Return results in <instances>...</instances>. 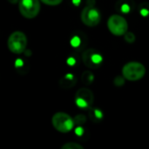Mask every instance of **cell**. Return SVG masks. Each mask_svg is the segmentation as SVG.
Wrapping results in <instances>:
<instances>
[{
    "label": "cell",
    "instance_id": "cell-1",
    "mask_svg": "<svg viewBox=\"0 0 149 149\" xmlns=\"http://www.w3.org/2000/svg\"><path fill=\"white\" fill-rule=\"evenodd\" d=\"M52 123L57 131L63 134H66L72 131L75 125L74 120L69 114L63 112L56 113L52 116Z\"/></svg>",
    "mask_w": 149,
    "mask_h": 149
},
{
    "label": "cell",
    "instance_id": "cell-2",
    "mask_svg": "<svg viewBox=\"0 0 149 149\" xmlns=\"http://www.w3.org/2000/svg\"><path fill=\"white\" fill-rule=\"evenodd\" d=\"M146 74L145 66L140 62L127 63L122 68V75L129 81H137L141 79Z\"/></svg>",
    "mask_w": 149,
    "mask_h": 149
},
{
    "label": "cell",
    "instance_id": "cell-3",
    "mask_svg": "<svg viewBox=\"0 0 149 149\" xmlns=\"http://www.w3.org/2000/svg\"><path fill=\"white\" fill-rule=\"evenodd\" d=\"M9 50L15 54L23 53L27 46V38L22 31H17L12 32L7 41Z\"/></svg>",
    "mask_w": 149,
    "mask_h": 149
},
{
    "label": "cell",
    "instance_id": "cell-4",
    "mask_svg": "<svg viewBox=\"0 0 149 149\" xmlns=\"http://www.w3.org/2000/svg\"><path fill=\"white\" fill-rule=\"evenodd\" d=\"M107 27L112 34L115 36H123L127 32L128 24L124 17L115 14L108 18Z\"/></svg>",
    "mask_w": 149,
    "mask_h": 149
},
{
    "label": "cell",
    "instance_id": "cell-5",
    "mask_svg": "<svg viewBox=\"0 0 149 149\" xmlns=\"http://www.w3.org/2000/svg\"><path fill=\"white\" fill-rule=\"evenodd\" d=\"M18 9L21 15L28 19L34 18L40 11L39 0H20L18 2Z\"/></svg>",
    "mask_w": 149,
    "mask_h": 149
},
{
    "label": "cell",
    "instance_id": "cell-6",
    "mask_svg": "<svg viewBox=\"0 0 149 149\" xmlns=\"http://www.w3.org/2000/svg\"><path fill=\"white\" fill-rule=\"evenodd\" d=\"M80 17L84 24L89 27H93L100 24L101 15L98 9L94 8L93 5H88L82 10Z\"/></svg>",
    "mask_w": 149,
    "mask_h": 149
},
{
    "label": "cell",
    "instance_id": "cell-7",
    "mask_svg": "<svg viewBox=\"0 0 149 149\" xmlns=\"http://www.w3.org/2000/svg\"><path fill=\"white\" fill-rule=\"evenodd\" d=\"M82 59L84 64L91 69H97L100 67L103 63V56L98 50L93 48L85 51Z\"/></svg>",
    "mask_w": 149,
    "mask_h": 149
},
{
    "label": "cell",
    "instance_id": "cell-8",
    "mask_svg": "<svg viewBox=\"0 0 149 149\" xmlns=\"http://www.w3.org/2000/svg\"><path fill=\"white\" fill-rule=\"evenodd\" d=\"M94 96L93 92L88 88H80L75 95V104L82 109L91 108L93 104Z\"/></svg>",
    "mask_w": 149,
    "mask_h": 149
},
{
    "label": "cell",
    "instance_id": "cell-9",
    "mask_svg": "<svg viewBox=\"0 0 149 149\" xmlns=\"http://www.w3.org/2000/svg\"><path fill=\"white\" fill-rule=\"evenodd\" d=\"M77 82V79L75 78V76L72 73H68L65 74L59 81L60 86L63 88H70L72 87Z\"/></svg>",
    "mask_w": 149,
    "mask_h": 149
},
{
    "label": "cell",
    "instance_id": "cell-10",
    "mask_svg": "<svg viewBox=\"0 0 149 149\" xmlns=\"http://www.w3.org/2000/svg\"><path fill=\"white\" fill-rule=\"evenodd\" d=\"M118 5H119L120 11L123 13H128L132 10V3L131 2H127V0L118 2Z\"/></svg>",
    "mask_w": 149,
    "mask_h": 149
},
{
    "label": "cell",
    "instance_id": "cell-11",
    "mask_svg": "<svg viewBox=\"0 0 149 149\" xmlns=\"http://www.w3.org/2000/svg\"><path fill=\"white\" fill-rule=\"evenodd\" d=\"M81 79H82V82L85 85L88 86V85H90V84H92L93 82V80H94V75L91 72L86 71V72H84L82 73Z\"/></svg>",
    "mask_w": 149,
    "mask_h": 149
},
{
    "label": "cell",
    "instance_id": "cell-12",
    "mask_svg": "<svg viewBox=\"0 0 149 149\" xmlns=\"http://www.w3.org/2000/svg\"><path fill=\"white\" fill-rule=\"evenodd\" d=\"M90 117L93 121H99L103 118V113L97 108H92L90 112Z\"/></svg>",
    "mask_w": 149,
    "mask_h": 149
},
{
    "label": "cell",
    "instance_id": "cell-13",
    "mask_svg": "<svg viewBox=\"0 0 149 149\" xmlns=\"http://www.w3.org/2000/svg\"><path fill=\"white\" fill-rule=\"evenodd\" d=\"M140 14L144 17H147L149 16V3H143L141 4L140 6V10H139Z\"/></svg>",
    "mask_w": 149,
    "mask_h": 149
},
{
    "label": "cell",
    "instance_id": "cell-14",
    "mask_svg": "<svg viewBox=\"0 0 149 149\" xmlns=\"http://www.w3.org/2000/svg\"><path fill=\"white\" fill-rule=\"evenodd\" d=\"M62 149H84V147L79 145V143L76 142H67L65 144H64L62 147Z\"/></svg>",
    "mask_w": 149,
    "mask_h": 149
},
{
    "label": "cell",
    "instance_id": "cell-15",
    "mask_svg": "<svg viewBox=\"0 0 149 149\" xmlns=\"http://www.w3.org/2000/svg\"><path fill=\"white\" fill-rule=\"evenodd\" d=\"M124 37H125V40L127 42V43H129V44H132V43H134V41H135V35L133 33V32H131V31H127L125 35H124Z\"/></svg>",
    "mask_w": 149,
    "mask_h": 149
},
{
    "label": "cell",
    "instance_id": "cell-16",
    "mask_svg": "<svg viewBox=\"0 0 149 149\" xmlns=\"http://www.w3.org/2000/svg\"><path fill=\"white\" fill-rule=\"evenodd\" d=\"M125 77H121V76H117L114 80H113V83L116 86H122L124 84H125Z\"/></svg>",
    "mask_w": 149,
    "mask_h": 149
},
{
    "label": "cell",
    "instance_id": "cell-17",
    "mask_svg": "<svg viewBox=\"0 0 149 149\" xmlns=\"http://www.w3.org/2000/svg\"><path fill=\"white\" fill-rule=\"evenodd\" d=\"M42 3H44L45 4L47 5H51V6H55V5H58L60 4L63 0H40Z\"/></svg>",
    "mask_w": 149,
    "mask_h": 149
},
{
    "label": "cell",
    "instance_id": "cell-18",
    "mask_svg": "<svg viewBox=\"0 0 149 149\" xmlns=\"http://www.w3.org/2000/svg\"><path fill=\"white\" fill-rule=\"evenodd\" d=\"M80 38L79 36H75L71 39V44L73 47H79L80 45Z\"/></svg>",
    "mask_w": 149,
    "mask_h": 149
},
{
    "label": "cell",
    "instance_id": "cell-19",
    "mask_svg": "<svg viewBox=\"0 0 149 149\" xmlns=\"http://www.w3.org/2000/svg\"><path fill=\"white\" fill-rule=\"evenodd\" d=\"M86 117L84 116V115H82V114H79V115H78V116H76L75 117V119H74V121H75V123L76 124H78V125H81V124H84L85 122H86Z\"/></svg>",
    "mask_w": 149,
    "mask_h": 149
},
{
    "label": "cell",
    "instance_id": "cell-20",
    "mask_svg": "<svg viewBox=\"0 0 149 149\" xmlns=\"http://www.w3.org/2000/svg\"><path fill=\"white\" fill-rule=\"evenodd\" d=\"M83 133H84V131H83L82 127H77V128H76V134H77L79 136H81Z\"/></svg>",
    "mask_w": 149,
    "mask_h": 149
},
{
    "label": "cell",
    "instance_id": "cell-21",
    "mask_svg": "<svg viewBox=\"0 0 149 149\" xmlns=\"http://www.w3.org/2000/svg\"><path fill=\"white\" fill-rule=\"evenodd\" d=\"M67 62H68V64H69V65H72L74 64L75 60H73V59H72V58H69V59H68V61H67Z\"/></svg>",
    "mask_w": 149,
    "mask_h": 149
},
{
    "label": "cell",
    "instance_id": "cell-22",
    "mask_svg": "<svg viewBox=\"0 0 149 149\" xmlns=\"http://www.w3.org/2000/svg\"><path fill=\"white\" fill-rule=\"evenodd\" d=\"M72 3H73L75 5H79V3H80V0H72Z\"/></svg>",
    "mask_w": 149,
    "mask_h": 149
},
{
    "label": "cell",
    "instance_id": "cell-23",
    "mask_svg": "<svg viewBox=\"0 0 149 149\" xmlns=\"http://www.w3.org/2000/svg\"><path fill=\"white\" fill-rule=\"evenodd\" d=\"M10 3H17V2H19L20 0H8Z\"/></svg>",
    "mask_w": 149,
    "mask_h": 149
}]
</instances>
